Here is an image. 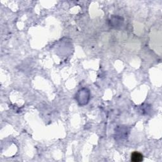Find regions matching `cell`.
<instances>
[{"instance_id": "cell-1", "label": "cell", "mask_w": 162, "mask_h": 162, "mask_svg": "<svg viewBox=\"0 0 162 162\" xmlns=\"http://www.w3.org/2000/svg\"><path fill=\"white\" fill-rule=\"evenodd\" d=\"M143 160V156L141 153L134 151L131 155V161L133 162H140Z\"/></svg>"}]
</instances>
